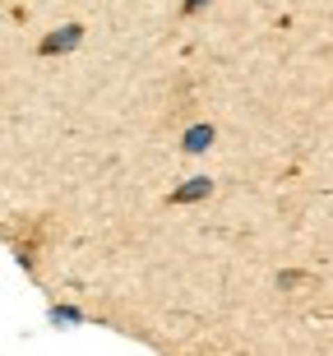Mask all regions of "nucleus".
Wrapping results in <instances>:
<instances>
[{
	"instance_id": "4",
	"label": "nucleus",
	"mask_w": 333,
	"mask_h": 356,
	"mask_svg": "<svg viewBox=\"0 0 333 356\" xmlns=\"http://www.w3.org/2000/svg\"><path fill=\"white\" fill-rule=\"evenodd\" d=\"M51 319H56V324H74V319H79V310H70V305H56Z\"/></svg>"
},
{
	"instance_id": "3",
	"label": "nucleus",
	"mask_w": 333,
	"mask_h": 356,
	"mask_svg": "<svg viewBox=\"0 0 333 356\" xmlns=\"http://www.w3.org/2000/svg\"><path fill=\"white\" fill-rule=\"evenodd\" d=\"M213 144V125H190L186 130V153H204Z\"/></svg>"
},
{
	"instance_id": "5",
	"label": "nucleus",
	"mask_w": 333,
	"mask_h": 356,
	"mask_svg": "<svg viewBox=\"0 0 333 356\" xmlns=\"http://www.w3.org/2000/svg\"><path fill=\"white\" fill-rule=\"evenodd\" d=\"M209 0H186V14H195V10H204Z\"/></svg>"
},
{
	"instance_id": "1",
	"label": "nucleus",
	"mask_w": 333,
	"mask_h": 356,
	"mask_svg": "<svg viewBox=\"0 0 333 356\" xmlns=\"http://www.w3.org/2000/svg\"><path fill=\"white\" fill-rule=\"evenodd\" d=\"M79 38H83V28H74V24H70V28H56L51 38L42 42V51H47V56H51V51H70V47H79Z\"/></svg>"
},
{
	"instance_id": "2",
	"label": "nucleus",
	"mask_w": 333,
	"mask_h": 356,
	"mask_svg": "<svg viewBox=\"0 0 333 356\" xmlns=\"http://www.w3.org/2000/svg\"><path fill=\"white\" fill-rule=\"evenodd\" d=\"M209 190H213V181H209V176H195V181H186V185H181V190L172 195V204H190V199H204Z\"/></svg>"
}]
</instances>
